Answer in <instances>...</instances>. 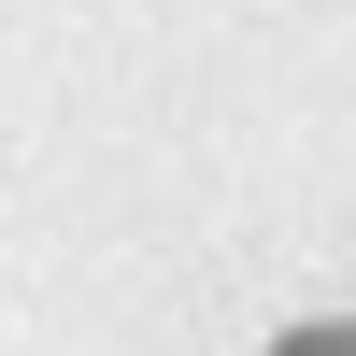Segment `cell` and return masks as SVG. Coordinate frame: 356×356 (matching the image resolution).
Returning a JSON list of instances; mask_svg holds the SVG:
<instances>
[{"mask_svg": "<svg viewBox=\"0 0 356 356\" xmlns=\"http://www.w3.org/2000/svg\"><path fill=\"white\" fill-rule=\"evenodd\" d=\"M271 356H356V314H314V328H285Z\"/></svg>", "mask_w": 356, "mask_h": 356, "instance_id": "obj_1", "label": "cell"}]
</instances>
